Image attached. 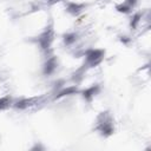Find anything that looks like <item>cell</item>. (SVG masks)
Segmentation results:
<instances>
[{"instance_id": "cell-1", "label": "cell", "mask_w": 151, "mask_h": 151, "mask_svg": "<svg viewBox=\"0 0 151 151\" xmlns=\"http://www.w3.org/2000/svg\"><path fill=\"white\" fill-rule=\"evenodd\" d=\"M105 6L122 14H131L137 6L138 0H100Z\"/></svg>"}]
</instances>
